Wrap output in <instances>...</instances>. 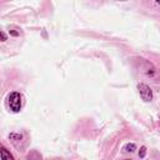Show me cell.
Masks as SVG:
<instances>
[{
  "label": "cell",
  "mask_w": 160,
  "mask_h": 160,
  "mask_svg": "<svg viewBox=\"0 0 160 160\" xmlns=\"http://www.w3.org/2000/svg\"><path fill=\"white\" fill-rule=\"evenodd\" d=\"M8 100H9V106L14 112L20 111V109H21V95L19 92H16V91L11 92L8 98Z\"/></svg>",
  "instance_id": "1"
},
{
  "label": "cell",
  "mask_w": 160,
  "mask_h": 160,
  "mask_svg": "<svg viewBox=\"0 0 160 160\" xmlns=\"http://www.w3.org/2000/svg\"><path fill=\"white\" fill-rule=\"evenodd\" d=\"M138 90H139V94H140V96H141V99L144 100V101H151L152 100V91H151V89L146 85V84H139L138 85Z\"/></svg>",
  "instance_id": "2"
},
{
  "label": "cell",
  "mask_w": 160,
  "mask_h": 160,
  "mask_svg": "<svg viewBox=\"0 0 160 160\" xmlns=\"http://www.w3.org/2000/svg\"><path fill=\"white\" fill-rule=\"evenodd\" d=\"M0 152H1V159H2V160H14L12 155H11V154L5 149V148H1Z\"/></svg>",
  "instance_id": "3"
},
{
  "label": "cell",
  "mask_w": 160,
  "mask_h": 160,
  "mask_svg": "<svg viewBox=\"0 0 160 160\" xmlns=\"http://www.w3.org/2000/svg\"><path fill=\"white\" fill-rule=\"evenodd\" d=\"M124 149H125L126 151H130V152H132V151L136 149V146H135V144H126Z\"/></svg>",
  "instance_id": "4"
},
{
  "label": "cell",
  "mask_w": 160,
  "mask_h": 160,
  "mask_svg": "<svg viewBox=\"0 0 160 160\" xmlns=\"http://www.w3.org/2000/svg\"><path fill=\"white\" fill-rule=\"evenodd\" d=\"M145 154H146V148H145V146H142V148L140 149L139 156H140V158H144V156H145Z\"/></svg>",
  "instance_id": "5"
},
{
  "label": "cell",
  "mask_w": 160,
  "mask_h": 160,
  "mask_svg": "<svg viewBox=\"0 0 160 160\" xmlns=\"http://www.w3.org/2000/svg\"><path fill=\"white\" fill-rule=\"evenodd\" d=\"M0 35H1V41H5V40H6V35H5V32H4V31H1V32H0Z\"/></svg>",
  "instance_id": "6"
},
{
  "label": "cell",
  "mask_w": 160,
  "mask_h": 160,
  "mask_svg": "<svg viewBox=\"0 0 160 160\" xmlns=\"http://www.w3.org/2000/svg\"><path fill=\"white\" fill-rule=\"evenodd\" d=\"M125 160H131V159H125Z\"/></svg>",
  "instance_id": "7"
}]
</instances>
